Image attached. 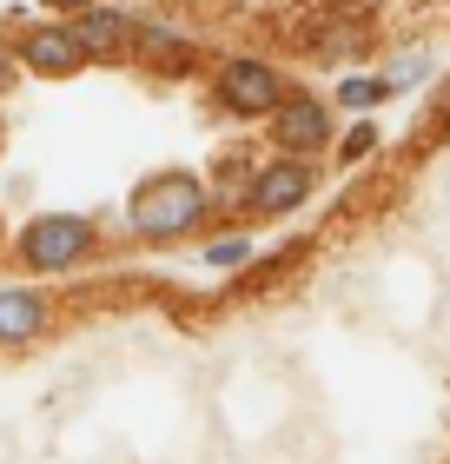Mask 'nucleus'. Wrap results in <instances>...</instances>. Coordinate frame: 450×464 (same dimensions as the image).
I'll return each mask as SVG.
<instances>
[{"label":"nucleus","instance_id":"nucleus-1","mask_svg":"<svg viewBox=\"0 0 450 464\" xmlns=\"http://www.w3.org/2000/svg\"><path fill=\"white\" fill-rule=\"evenodd\" d=\"M206 206L212 199L192 173H159L133 193V232L139 239H179V232H192L206 219Z\"/></svg>","mask_w":450,"mask_h":464},{"label":"nucleus","instance_id":"nucleus-2","mask_svg":"<svg viewBox=\"0 0 450 464\" xmlns=\"http://www.w3.org/2000/svg\"><path fill=\"white\" fill-rule=\"evenodd\" d=\"M87 252H93V226L73 219V213H47V219H34L20 232V259L34 272H67L73 259H87Z\"/></svg>","mask_w":450,"mask_h":464},{"label":"nucleus","instance_id":"nucleus-3","mask_svg":"<svg viewBox=\"0 0 450 464\" xmlns=\"http://www.w3.org/2000/svg\"><path fill=\"white\" fill-rule=\"evenodd\" d=\"M364 40H371V20H364V7H351V0H325V7H311L305 20H298V47H305L311 60L358 53Z\"/></svg>","mask_w":450,"mask_h":464},{"label":"nucleus","instance_id":"nucleus-4","mask_svg":"<svg viewBox=\"0 0 450 464\" xmlns=\"http://www.w3.org/2000/svg\"><path fill=\"white\" fill-rule=\"evenodd\" d=\"M219 100L232 113H278L292 93H285V80H278L265 60H225L219 67Z\"/></svg>","mask_w":450,"mask_h":464},{"label":"nucleus","instance_id":"nucleus-5","mask_svg":"<svg viewBox=\"0 0 450 464\" xmlns=\"http://www.w3.org/2000/svg\"><path fill=\"white\" fill-rule=\"evenodd\" d=\"M272 140L285 146L292 160H305V153H318V146H331V113H325V100L292 93L285 107L272 113Z\"/></svg>","mask_w":450,"mask_h":464},{"label":"nucleus","instance_id":"nucleus-6","mask_svg":"<svg viewBox=\"0 0 450 464\" xmlns=\"http://www.w3.org/2000/svg\"><path fill=\"white\" fill-rule=\"evenodd\" d=\"M14 47H20V67L40 73V80H67L80 60H87V47L73 40V27H34V34H20Z\"/></svg>","mask_w":450,"mask_h":464},{"label":"nucleus","instance_id":"nucleus-7","mask_svg":"<svg viewBox=\"0 0 450 464\" xmlns=\"http://www.w3.org/2000/svg\"><path fill=\"white\" fill-rule=\"evenodd\" d=\"M311 199V166L305 160H278L265 166L259 179H252V213H292V206H305Z\"/></svg>","mask_w":450,"mask_h":464},{"label":"nucleus","instance_id":"nucleus-8","mask_svg":"<svg viewBox=\"0 0 450 464\" xmlns=\"http://www.w3.org/2000/svg\"><path fill=\"white\" fill-rule=\"evenodd\" d=\"M73 40L87 53H120V47H133V20L113 14V7H87V14L73 20Z\"/></svg>","mask_w":450,"mask_h":464},{"label":"nucleus","instance_id":"nucleus-9","mask_svg":"<svg viewBox=\"0 0 450 464\" xmlns=\"http://www.w3.org/2000/svg\"><path fill=\"white\" fill-rule=\"evenodd\" d=\"M40 325H47V299H40V292H20V285L0 292V345L34 339Z\"/></svg>","mask_w":450,"mask_h":464},{"label":"nucleus","instance_id":"nucleus-10","mask_svg":"<svg viewBox=\"0 0 450 464\" xmlns=\"http://www.w3.org/2000/svg\"><path fill=\"white\" fill-rule=\"evenodd\" d=\"M133 53L146 60V67H159V73H186L192 67V47L173 27H133Z\"/></svg>","mask_w":450,"mask_h":464},{"label":"nucleus","instance_id":"nucleus-11","mask_svg":"<svg viewBox=\"0 0 450 464\" xmlns=\"http://www.w3.org/2000/svg\"><path fill=\"white\" fill-rule=\"evenodd\" d=\"M252 259V239H239V232H232V239H212L206 246V266H219V272H239Z\"/></svg>","mask_w":450,"mask_h":464},{"label":"nucleus","instance_id":"nucleus-12","mask_svg":"<svg viewBox=\"0 0 450 464\" xmlns=\"http://www.w3.org/2000/svg\"><path fill=\"white\" fill-rule=\"evenodd\" d=\"M384 93H391L384 80H345V87H338V100H345V107H358V113H364V107H378Z\"/></svg>","mask_w":450,"mask_h":464},{"label":"nucleus","instance_id":"nucleus-13","mask_svg":"<svg viewBox=\"0 0 450 464\" xmlns=\"http://www.w3.org/2000/svg\"><path fill=\"white\" fill-rule=\"evenodd\" d=\"M371 146H378V133H371V126H351V133H345V160H364Z\"/></svg>","mask_w":450,"mask_h":464},{"label":"nucleus","instance_id":"nucleus-14","mask_svg":"<svg viewBox=\"0 0 450 464\" xmlns=\"http://www.w3.org/2000/svg\"><path fill=\"white\" fill-rule=\"evenodd\" d=\"M14 60H20V47H7V40H0V80L14 73Z\"/></svg>","mask_w":450,"mask_h":464},{"label":"nucleus","instance_id":"nucleus-15","mask_svg":"<svg viewBox=\"0 0 450 464\" xmlns=\"http://www.w3.org/2000/svg\"><path fill=\"white\" fill-rule=\"evenodd\" d=\"M47 7H67V14H87L93 0H47Z\"/></svg>","mask_w":450,"mask_h":464},{"label":"nucleus","instance_id":"nucleus-16","mask_svg":"<svg viewBox=\"0 0 450 464\" xmlns=\"http://www.w3.org/2000/svg\"><path fill=\"white\" fill-rule=\"evenodd\" d=\"M437 113H444V126H450V93H444V107H437Z\"/></svg>","mask_w":450,"mask_h":464}]
</instances>
